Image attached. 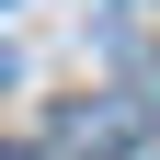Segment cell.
Masks as SVG:
<instances>
[{
    "mask_svg": "<svg viewBox=\"0 0 160 160\" xmlns=\"http://www.w3.org/2000/svg\"><path fill=\"white\" fill-rule=\"evenodd\" d=\"M0 160H34V149H0Z\"/></svg>",
    "mask_w": 160,
    "mask_h": 160,
    "instance_id": "1",
    "label": "cell"
}]
</instances>
